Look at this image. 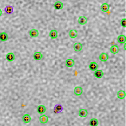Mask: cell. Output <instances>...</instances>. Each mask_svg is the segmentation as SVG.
<instances>
[{"instance_id": "6da1fadb", "label": "cell", "mask_w": 126, "mask_h": 126, "mask_svg": "<svg viewBox=\"0 0 126 126\" xmlns=\"http://www.w3.org/2000/svg\"><path fill=\"white\" fill-rule=\"evenodd\" d=\"M99 59L101 60V61H102V62H105L108 59V55L105 52L101 53L100 55H99Z\"/></svg>"}, {"instance_id": "7a4b0ae2", "label": "cell", "mask_w": 126, "mask_h": 126, "mask_svg": "<svg viewBox=\"0 0 126 126\" xmlns=\"http://www.w3.org/2000/svg\"><path fill=\"white\" fill-rule=\"evenodd\" d=\"M88 67H89V69L91 71H96L98 68V65L97 62H95V61H91V62L89 63V65H88Z\"/></svg>"}, {"instance_id": "3957f363", "label": "cell", "mask_w": 126, "mask_h": 126, "mask_svg": "<svg viewBox=\"0 0 126 126\" xmlns=\"http://www.w3.org/2000/svg\"><path fill=\"white\" fill-rule=\"evenodd\" d=\"M28 33L31 37H37L39 36V31L36 29H31L30 30H29Z\"/></svg>"}, {"instance_id": "277c9868", "label": "cell", "mask_w": 126, "mask_h": 126, "mask_svg": "<svg viewBox=\"0 0 126 126\" xmlns=\"http://www.w3.org/2000/svg\"><path fill=\"white\" fill-rule=\"evenodd\" d=\"M94 77H96V78L101 79V78H102L104 76V72L102 70H101V69H97V70L94 71Z\"/></svg>"}, {"instance_id": "5b68a950", "label": "cell", "mask_w": 126, "mask_h": 126, "mask_svg": "<svg viewBox=\"0 0 126 126\" xmlns=\"http://www.w3.org/2000/svg\"><path fill=\"white\" fill-rule=\"evenodd\" d=\"M74 49L76 52H79L80 51H82L83 49V45L80 44V42H77L75 43L74 45Z\"/></svg>"}, {"instance_id": "8992f818", "label": "cell", "mask_w": 126, "mask_h": 126, "mask_svg": "<svg viewBox=\"0 0 126 126\" xmlns=\"http://www.w3.org/2000/svg\"><path fill=\"white\" fill-rule=\"evenodd\" d=\"M6 60H7L8 61L11 62V61H12L15 60L16 56H15V55L13 54L12 52H9V53H7V54H6Z\"/></svg>"}, {"instance_id": "52a82bcc", "label": "cell", "mask_w": 126, "mask_h": 126, "mask_svg": "<svg viewBox=\"0 0 126 126\" xmlns=\"http://www.w3.org/2000/svg\"><path fill=\"white\" fill-rule=\"evenodd\" d=\"M39 122L41 124H47L48 122V121H49V117H48L47 115H44V114H42L41 116L39 117Z\"/></svg>"}, {"instance_id": "ba28073f", "label": "cell", "mask_w": 126, "mask_h": 126, "mask_svg": "<svg viewBox=\"0 0 126 126\" xmlns=\"http://www.w3.org/2000/svg\"><path fill=\"white\" fill-rule=\"evenodd\" d=\"M33 57L34 59L36 60V61H40V60H42L43 58V56L41 52H35L33 54Z\"/></svg>"}, {"instance_id": "9c48e42d", "label": "cell", "mask_w": 126, "mask_h": 126, "mask_svg": "<svg viewBox=\"0 0 126 126\" xmlns=\"http://www.w3.org/2000/svg\"><path fill=\"white\" fill-rule=\"evenodd\" d=\"M46 111H47L46 107L43 105H39L37 107V112H38L39 114H43L45 112H46Z\"/></svg>"}, {"instance_id": "30bf717a", "label": "cell", "mask_w": 126, "mask_h": 126, "mask_svg": "<svg viewBox=\"0 0 126 126\" xmlns=\"http://www.w3.org/2000/svg\"><path fill=\"white\" fill-rule=\"evenodd\" d=\"M74 65V61L72 59V58H67L66 61H65V65L68 68H71L73 67Z\"/></svg>"}, {"instance_id": "8fae6325", "label": "cell", "mask_w": 126, "mask_h": 126, "mask_svg": "<svg viewBox=\"0 0 126 126\" xmlns=\"http://www.w3.org/2000/svg\"><path fill=\"white\" fill-rule=\"evenodd\" d=\"M77 35H78V34H77V30H74V29H72V30H71L69 31V36L71 38H76V37H77Z\"/></svg>"}, {"instance_id": "7c38bea8", "label": "cell", "mask_w": 126, "mask_h": 126, "mask_svg": "<svg viewBox=\"0 0 126 126\" xmlns=\"http://www.w3.org/2000/svg\"><path fill=\"white\" fill-rule=\"evenodd\" d=\"M22 121L25 123V124H27L31 122V117L29 114H24L22 117Z\"/></svg>"}, {"instance_id": "4fadbf2b", "label": "cell", "mask_w": 126, "mask_h": 126, "mask_svg": "<svg viewBox=\"0 0 126 126\" xmlns=\"http://www.w3.org/2000/svg\"><path fill=\"white\" fill-rule=\"evenodd\" d=\"M53 6H54V8L57 10H60V9H63V2H61L60 1H57V2H56L55 3H54Z\"/></svg>"}, {"instance_id": "5bb4252c", "label": "cell", "mask_w": 126, "mask_h": 126, "mask_svg": "<svg viewBox=\"0 0 126 126\" xmlns=\"http://www.w3.org/2000/svg\"><path fill=\"white\" fill-rule=\"evenodd\" d=\"M118 42L119 43L121 44H125L126 42V37L123 34H121L118 37Z\"/></svg>"}, {"instance_id": "9a60e30c", "label": "cell", "mask_w": 126, "mask_h": 126, "mask_svg": "<svg viewBox=\"0 0 126 126\" xmlns=\"http://www.w3.org/2000/svg\"><path fill=\"white\" fill-rule=\"evenodd\" d=\"M117 96H118V98H119L121 99V100H122V99H124L125 98V96H126V93L124 90H120L118 91V93H117Z\"/></svg>"}, {"instance_id": "2e32d148", "label": "cell", "mask_w": 126, "mask_h": 126, "mask_svg": "<svg viewBox=\"0 0 126 126\" xmlns=\"http://www.w3.org/2000/svg\"><path fill=\"white\" fill-rule=\"evenodd\" d=\"M109 5L107 3V2H104V3H103L102 5H101V10L102 12L104 13H107V12H108V10H109Z\"/></svg>"}, {"instance_id": "e0dca14e", "label": "cell", "mask_w": 126, "mask_h": 126, "mask_svg": "<svg viewBox=\"0 0 126 126\" xmlns=\"http://www.w3.org/2000/svg\"><path fill=\"white\" fill-rule=\"evenodd\" d=\"M77 23H78L80 25H84V24L87 23V18L85 17H79L78 20H77Z\"/></svg>"}, {"instance_id": "ac0fdd59", "label": "cell", "mask_w": 126, "mask_h": 126, "mask_svg": "<svg viewBox=\"0 0 126 126\" xmlns=\"http://www.w3.org/2000/svg\"><path fill=\"white\" fill-rule=\"evenodd\" d=\"M83 93V89L80 87H76L74 88V94L76 96H80Z\"/></svg>"}, {"instance_id": "d6986e66", "label": "cell", "mask_w": 126, "mask_h": 126, "mask_svg": "<svg viewBox=\"0 0 126 126\" xmlns=\"http://www.w3.org/2000/svg\"><path fill=\"white\" fill-rule=\"evenodd\" d=\"M8 40V34L6 32L0 33V41H6Z\"/></svg>"}, {"instance_id": "ffe728a7", "label": "cell", "mask_w": 126, "mask_h": 126, "mask_svg": "<svg viewBox=\"0 0 126 126\" xmlns=\"http://www.w3.org/2000/svg\"><path fill=\"white\" fill-rule=\"evenodd\" d=\"M78 115H79L80 117H87V110H86V109H84V108L80 109V111H78Z\"/></svg>"}, {"instance_id": "44dd1931", "label": "cell", "mask_w": 126, "mask_h": 126, "mask_svg": "<svg viewBox=\"0 0 126 126\" xmlns=\"http://www.w3.org/2000/svg\"><path fill=\"white\" fill-rule=\"evenodd\" d=\"M4 11L5 13H6V14H12V13H13V11H14V9H13V7L11 6H7L6 8L4 9Z\"/></svg>"}, {"instance_id": "7402d4cb", "label": "cell", "mask_w": 126, "mask_h": 126, "mask_svg": "<svg viewBox=\"0 0 126 126\" xmlns=\"http://www.w3.org/2000/svg\"><path fill=\"white\" fill-rule=\"evenodd\" d=\"M58 37V33L56 30H52L50 32V37L51 39H56Z\"/></svg>"}, {"instance_id": "603a6c76", "label": "cell", "mask_w": 126, "mask_h": 126, "mask_svg": "<svg viewBox=\"0 0 126 126\" xmlns=\"http://www.w3.org/2000/svg\"><path fill=\"white\" fill-rule=\"evenodd\" d=\"M118 51H119L118 47L117 45H115V44L113 45V46H111V48H110V52H111L113 55L117 54V53L118 52Z\"/></svg>"}, {"instance_id": "cb8c5ba5", "label": "cell", "mask_w": 126, "mask_h": 126, "mask_svg": "<svg viewBox=\"0 0 126 126\" xmlns=\"http://www.w3.org/2000/svg\"><path fill=\"white\" fill-rule=\"evenodd\" d=\"M63 111V107L60 105V104H57V105L55 106L54 108V113L57 114V113H60V112H61Z\"/></svg>"}, {"instance_id": "d4e9b609", "label": "cell", "mask_w": 126, "mask_h": 126, "mask_svg": "<svg viewBox=\"0 0 126 126\" xmlns=\"http://www.w3.org/2000/svg\"><path fill=\"white\" fill-rule=\"evenodd\" d=\"M99 124L98 120L96 118H91L90 120V125L91 126H98Z\"/></svg>"}, {"instance_id": "484cf974", "label": "cell", "mask_w": 126, "mask_h": 126, "mask_svg": "<svg viewBox=\"0 0 126 126\" xmlns=\"http://www.w3.org/2000/svg\"><path fill=\"white\" fill-rule=\"evenodd\" d=\"M121 26L122 27H126V19L123 18L122 20H121Z\"/></svg>"}, {"instance_id": "4316f807", "label": "cell", "mask_w": 126, "mask_h": 126, "mask_svg": "<svg viewBox=\"0 0 126 126\" xmlns=\"http://www.w3.org/2000/svg\"><path fill=\"white\" fill-rule=\"evenodd\" d=\"M2 15V9H0V17H1Z\"/></svg>"}, {"instance_id": "83f0119b", "label": "cell", "mask_w": 126, "mask_h": 126, "mask_svg": "<svg viewBox=\"0 0 126 126\" xmlns=\"http://www.w3.org/2000/svg\"><path fill=\"white\" fill-rule=\"evenodd\" d=\"M108 126H111V125H108Z\"/></svg>"}, {"instance_id": "f1b7e54d", "label": "cell", "mask_w": 126, "mask_h": 126, "mask_svg": "<svg viewBox=\"0 0 126 126\" xmlns=\"http://www.w3.org/2000/svg\"><path fill=\"white\" fill-rule=\"evenodd\" d=\"M0 81H1V79H0Z\"/></svg>"}]
</instances>
